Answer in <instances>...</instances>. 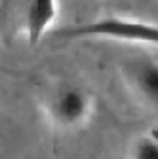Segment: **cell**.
<instances>
[{
    "label": "cell",
    "instance_id": "7a4b0ae2",
    "mask_svg": "<svg viewBox=\"0 0 158 159\" xmlns=\"http://www.w3.org/2000/svg\"><path fill=\"white\" fill-rule=\"evenodd\" d=\"M48 119L59 129H76L91 116V95L78 85H63L44 104Z\"/></svg>",
    "mask_w": 158,
    "mask_h": 159
},
{
    "label": "cell",
    "instance_id": "6da1fadb",
    "mask_svg": "<svg viewBox=\"0 0 158 159\" xmlns=\"http://www.w3.org/2000/svg\"><path fill=\"white\" fill-rule=\"evenodd\" d=\"M59 34L67 38H111L122 42L158 46V25L118 15H109L84 25L69 27L65 30H59Z\"/></svg>",
    "mask_w": 158,
    "mask_h": 159
},
{
    "label": "cell",
    "instance_id": "5b68a950",
    "mask_svg": "<svg viewBox=\"0 0 158 159\" xmlns=\"http://www.w3.org/2000/svg\"><path fill=\"white\" fill-rule=\"evenodd\" d=\"M131 159H158V133L141 134L131 146Z\"/></svg>",
    "mask_w": 158,
    "mask_h": 159
},
{
    "label": "cell",
    "instance_id": "277c9868",
    "mask_svg": "<svg viewBox=\"0 0 158 159\" xmlns=\"http://www.w3.org/2000/svg\"><path fill=\"white\" fill-rule=\"evenodd\" d=\"M131 84L141 101L158 110V61L143 59L135 63L131 70Z\"/></svg>",
    "mask_w": 158,
    "mask_h": 159
},
{
    "label": "cell",
    "instance_id": "3957f363",
    "mask_svg": "<svg viewBox=\"0 0 158 159\" xmlns=\"http://www.w3.org/2000/svg\"><path fill=\"white\" fill-rule=\"evenodd\" d=\"M57 17V0H27L23 27L31 46H36Z\"/></svg>",
    "mask_w": 158,
    "mask_h": 159
}]
</instances>
